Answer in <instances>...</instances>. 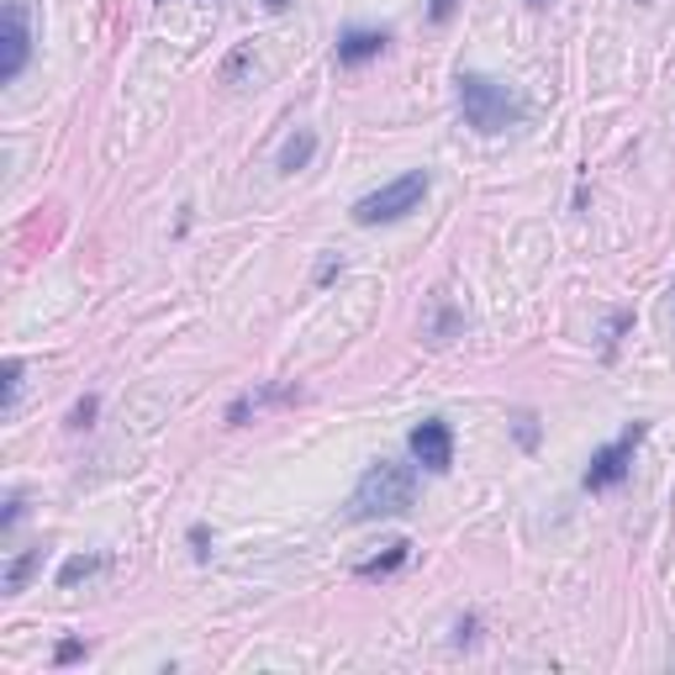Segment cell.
Returning a JSON list of instances; mask_svg holds the SVG:
<instances>
[{
  "mask_svg": "<svg viewBox=\"0 0 675 675\" xmlns=\"http://www.w3.org/2000/svg\"><path fill=\"white\" fill-rule=\"evenodd\" d=\"M528 6H534V11H544V6H549V0H528Z\"/></svg>",
  "mask_w": 675,
  "mask_h": 675,
  "instance_id": "d4e9b609",
  "label": "cell"
},
{
  "mask_svg": "<svg viewBox=\"0 0 675 675\" xmlns=\"http://www.w3.org/2000/svg\"><path fill=\"white\" fill-rule=\"evenodd\" d=\"M312 159H317V133L312 127H296L285 138V148H280V175H301Z\"/></svg>",
  "mask_w": 675,
  "mask_h": 675,
  "instance_id": "30bf717a",
  "label": "cell"
},
{
  "mask_svg": "<svg viewBox=\"0 0 675 675\" xmlns=\"http://www.w3.org/2000/svg\"><path fill=\"white\" fill-rule=\"evenodd\" d=\"M517 443H522V449H534V443H538V422L528 418V412L517 418Z\"/></svg>",
  "mask_w": 675,
  "mask_h": 675,
  "instance_id": "7402d4cb",
  "label": "cell"
},
{
  "mask_svg": "<svg viewBox=\"0 0 675 675\" xmlns=\"http://www.w3.org/2000/svg\"><path fill=\"white\" fill-rule=\"evenodd\" d=\"M454 100H459V117L464 127H476V133H507L517 121L528 117V100L517 96L512 85L491 80V75H476V69H459L454 75Z\"/></svg>",
  "mask_w": 675,
  "mask_h": 675,
  "instance_id": "7a4b0ae2",
  "label": "cell"
},
{
  "mask_svg": "<svg viewBox=\"0 0 675 675\" xmlns=\"http://www.w3.org/2000/svg\"><path fill=\"white\" fill-rule=\"evenodd\" d=\"M190 555L196 559H212V528H206V522H190Z\"/></svg>",
  "mask_w": 675,
  "mask_h": 675,
  "instance_id": "ac0fdd59",
  "label": "cell"
},
{
  "mask_svg": "<svg viewBox=\"0 0 675 675\" xmlns=\"http://www.w3.org/2000/svg\"><path fill=\"white\" fill-rule=\"evenodd\" d=\"M21 375H27V364L11 354V359H6V397H0V401H6V412H11V407H17V397H21Z\"/></svg>",
  "mask_w": 675,
  "mask_h": 675,
  "instance_id": "9a60e30c",
  "label": "cell"
},
{
  "mask_svg": "<svg viewBox=\"0 0 675 675\" xmlns=\"http://www.w3.org/2000/svg\"><path fill=\"white\" fill-rule=\"evenodd\" d=\"M21 512H27V497H21V491H11V497H6V512H0V534H11V528L21 522Z\"/></svg>",
  "mask_w": 675,
  "mask_h": 675,
  "instance_id": "2e32d148",
  "label": "cell"
},
{
  "mask_svg": "<svg viewBox=\"0 0 675 675\" xmlns=\"http://www.w3.org/2000/svg\"><path fill=\"white\" fill-rule=\"evenodd\" d=\"M296 397H301L296 385H275V391H248V397H238L233 407H227V422H233V428H243V422L254 418L258 407H270V401H296Z\"/></svg>",
  "mask_w": 675,
  "mask_h": 675,
  "instance_id": "8fae6325",
  "label": "cell"
},
{
  "mask_svg": "<svg viewBox=\"0 0 675 675\" xmlns=\"http://www.w3.org/2000/svg\"><path fill=\"white\" fill-rule=\"evenodd\" d=\"M338 275H343V254H327V258H317V275H312V280H317V285H333Z\"/></svg>",
  "mask_w": 675,
  "mask_h": 675,
  "instance_id": "d6986e66",
  "label": "cell"
},
{
  "mask_svg": "<svg viewBox=\"0 0 675 675\" xmlns=\"http://www.w3.org/2000/svg\"><path fill=\"white\" fill-rule=\"evenodd\" d=\"M649 438V422H628L623 433L613 438V443H601L591 459H586V470H580V491H613V486H623L628 480V470H634V454L638 443Z\"/></svg>",
  "mask_w": 675,
  "mask_h": 675,
  "instance_id": "277c9868",
  "label": "cell"
},
{
  "mask_svg": "<svg viewBox=\"0 0 675 675\" xmlns=\"http://www.w3.org/2000/svg\"><path fill=\"white\" fill-rule=\"evenodd\" d=\"M106 565H111V559H106V555H75V559H63V570H59V586H63V591H75V586H80V580L100 576V570H106Z\"/></svg>",
  "mask_w": 675,
  "mask_h": 675,
  "instance_id": "4fadbf2b",
  "label": "cell"
},
{
  "mask_svg": "<svg viewBox=\"0 0 675 675\" xmlns=\"http://www.w3.org/2000/svg\"><path fill=\"white\" fill-rule=\"evenodd\" d=\"M428 190H433V175H428V169H407L401 179L380 185V190H370V196H359L354 200V222L359 227H385V222L412 217L422 200H428Z\"/></svg>",
  "mask_w": 675,
  "mask_h": 675,
  "instance_id": "3957f363",
  "label": "cell"
},
{
  "mask_svg": "<svg viewBox=\"0 0 675 675\" xmlns=\"http://www.w3.org/2000/svg\"><path fill=\"white\" fill-rule=\"evenodd\" d=\"M476 634H480L476 617H459V623H454V644H476Z\"/></svg>",
  "mask_w": 675,
  "mask_h": 675,
  "instance_id": "603a6c76",
  "label": "cell"
},
{
  "mask_svg": "<svg viewBox=\"0 0 675 675\" xmlns=\"http://www.w3.org/2000/svg\"><path fill=\"white\" fill-rule=\"evenodd\" d=\"M391 48V27H343L338 32V63L343 69H359V63L380 59Z\"/></svg>",
  "mask_w": 675,
  "mask_h": 675,
  "instance_id": "52a82bcc",
  "label": "cell"
},
{
  "mask_svg": "<svg viewBox=\"0 0 675 675\" xmlns=\"http://www.w3.org/2000/svg\"><path fill=\"white\" fill-rule=\"evenodd\" d=\"M407 449H412V464L428 470V476H449L454 470V428L443 418H422L407 433Z\"/></svg>",
  "mask_w": 675,
  "mask_h": 675,
  "instance_id": "5b68a950",
  "label": "cell"
},
{
  "mask_svg": "<svg viewBox=\"0 0 675 675\" xmlns=\"http://www.w3.org/2000/svg\"><path fill=\"white\" fill-rule=\"evenodd\" d=\"M42 570V544H32V549H17V555L6 559V570H0V591L6 596H21L27 586H32V576Z\"/></svg>",
  "mask_w": 675,
  "mask_h": 675,
  "instance_id": "9c48e42d",
  "label": "cell"
},
{
  "mask_svg": "<svg viewBox=\"0 0 675 675\" xmlns=\"http://www.w3.org/2000/svg\"><path fill=\"white\" fill-rule=\"evenodd\" d=\"M454 11H459V0H428V21H438V27L454 17Z\"/></svg>",
  "mask_w": 675,
  "mask_h": 675,
  "instance_id": "44dd1931",
  "label": "cell"
},
{
  "mask_svg": "<svg viewBox=\"0 0 675 675\" xmlns=\"http://www.w3.org/2000/svg\"><path fill=\"white\" fill-rule=\"evenodd\" d=\"M459 327H464V312H454V306H449V296L438 291V296H433V322H428V338H433V343H449Z\"/></svg>",
  "mask_w": 675,
  "mask_h": 675,
  "instance_id": "7c38bea8",
  "label": "cell"
},
{
  "mask_svg": "<svg viewBox=\"0 0 675 675\" xmlns=\"http://www.w3.org/2000/svg\"><path fill=\"white\" fill-rule=\"evenodd\" d=\"M90 655V644L85 638H63L59 649H53V665H75V659H85Z\"/></svg>",
  "mask_w": 675,
  "mask_h": 675,
  "instance_id": "e0dca14e",
  "label": "cell"
},
{
  "mask_svg": "<svg viewBox=\"0 0 675 675\" xmlns=\"http://www.w3.org/2000/svg\"><path fill=\"white\" fill-rule=\"evenodd\" d=\"M96 412H100V397H80L75 401V412H69V428H75V433L96 428Z\"/></svg>",
  "mask_w": 675,
  "mask_h": 675,
  "instance_id": "5bb4252c",
  "label": "cell"
},
{
  "mask_svg": "<svg viewBox=\"0 0 675 675\" xmlns=\"http://www.w3.org/2000/svg\"><path fill=\"white\" fill-rule=\"evenodd\" d=\"M27 63H32V17H27V6L11 0L6 6V53H0V85H17L27 75Z\"/></svg>",
  "mask_w": 675,
  "mask_h": 675,
  "instance_id": "8992f818",
  "label": "cell"
},
{
  "mask_svg": "<svg viewBox=\"0 0 675 675\" xmlns=\"http://www.w3.org/2000/svg\"><path fill=\"white\" fill-rule=\"evenodd\" d=\"M407 565H412V538H397V544H385L380 555L359 559L354 576H359V580H391L397 570H407Z\"/></svg>",
  "mask_w": 675,
  "mask_h": 675,
  "instance_id": "ba28073f",
  "label": "cell"
},
{
  "mask_svg": "<svg viewBox=\"0 0 675 675\" xmlns=\"http://www.w3.org/2000/svg\"><path fill=\"white\" fill-rule=\"evenodd\" d=\"M628 322H634V317H628V312H617V317H613V322H607V359H613V349H617V338L628 333Z\"/></svg>",
  "mask_w": 675,
  "mask_h": 675,
  "instance_id": "ffe728a7",
  "label": "cell"
},
{
  "mask_svg": "<svg viewBox=\"0 0 675 675\" xmlns=\"http://www.w3.org/2000/svg\"><path fill=\"white\" fill-rule=\"evenodd\" d=\"M285 6H291V0H264V11H285Z\"/></svg>",
  "mask_w": 675,
  "mask_h": 675,
  "instance_id": "cb8c5ba5",
  "label": "cell"
},
{
  "mask_svg": "<svg viewBox=\"0 0 675 675\" xmlns=\"http://www.w3.org/2000/svg\"><path fill=\"white\" fill-rule=\"evenodd\" d=\"M418 501V464H401V459H375L364 476H359L354 497H349V522H380V517H401L412 512Z\"/></svg>",
  "mask_w": 675,
  "mask_h": 675,
  "instance_id": "6da1fadb",
  "label": "cell"
},
{
  "mask_svg": "<svg viewBox=\"0 0 675 675\" xmlns=\"http://www.w3.org/2000/svg\"><path fill=\"white\" fill-rule=\"evenodd\" d=\"M671 312H675V285H671Z\"/></svg>",
  "mask_w": 675,
  "mask_h": 675,
  "instance_id": "484cf974",
  "label": "cell"
}]
</instances>
